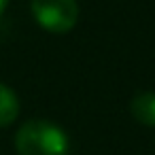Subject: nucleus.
I'll list each match as a JSON object with an SVG mask.
<instances>
[{
    "mask_svg": "<svg viewBox=\"0 0 155 155\" xmlns=\"http://www.w3.org/2000/svg\"><path fill=\"white\" fill-rule=\"evenodd\" d=\"M17 155H68V134L47 119H30L15 134Z\"/></svg>",
    "mask_w": 155,
    "mask_h": 155,
    "instance_id": "nucleus-1",
    "label": "nucleus"
},
{
    "mask_svg": "<svg viewBox=\"0 0 155 155\" xmlns=\"http://www.w3.org/2000/svg\"><path fill=\"white\" fill-rule=\"evenodd\" d=\"M7 5H9V0H0V15L5 13V9H7Z\"/></svg>",
    "mask_w": 155,
    "mask_h": 155,
    "instance_id": "nucleus-5",
    "label": "nucleus"
},
{
    "mask_svg": "<svg viewBox=\"0 0 155 155\" xmlns=\"http://www.w3.org/2000/svg\"><path fill=\"white\" fill-rule=\"evenodd\" d=\"M30 11L34 21L51 34L70 32L79 19L77 0H32Z\"/></svg>",
    "mask_w": 155,
    "mask_h": 155,
    "instance_id": "nucleus-2",
    "label": "nucleus"
},
{
    "mask_svg": "<svg viewBox=\"0 0 155 155\" xmlns=\"http://www.w3.org/2000/svg\"><path fill=\"white\" fill-rule=\"evenodd\" d=\"M130 113L138 123L155 127V91H138L130 102Z\"/></svg>",
    "mask_w": 155,
    "mask_h": 155,
    "instance_id": "nucleus-3",
    "label": "nucleus"
},
{
    "mask_svg": "<svg viewBox=\"0 0 155 155\" xmlns=\"http://www.w3.org/2000/svg\"><path fill=\"white\" fill-rule=\"evenodd\" d=\"M17 117H19V98H17V94L9 85L0 83V127L11 125Z\"/></svg>",
    "mask_w": 155,
    "mask_h": 155,
    "instance_id": "nucleus-4",
    "label": "nucleus"
}]
</instances>
